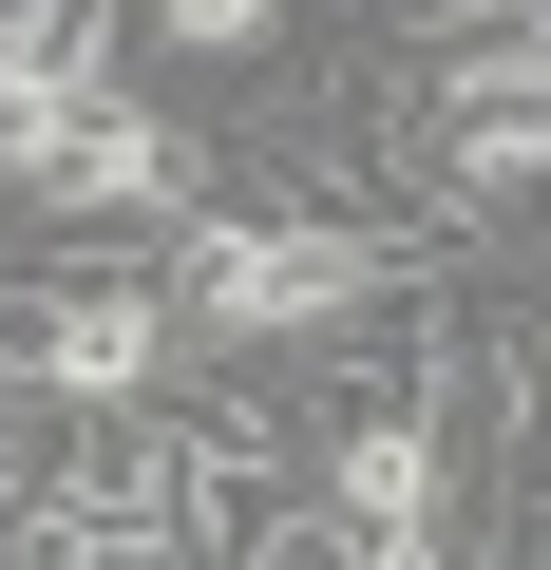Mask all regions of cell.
<instances>
[{
  "mask_svg": "<svg viewBox=\"0 0 551 570\" xmlns=\"http://www.w3.org/2000/svg\"><path fill=\"white\" fill-rule=\"evenodd\" d=\"M532 20H551V0H532Z\"/></svg>",
  "mask_w": 551,
  "mask_h": 570,
  "instance_id": "ba28073f",
  "label": "cell"
},
{
  "mask_svg": "<svg viewBox=\"0 0 551 570\" xmlns=\"http://www.w3.org/2000/svg\"><path fill=\"white\" fill-rule=\"evenodd\" d=\"M381 285V209H190L171 228V305L190 343H305Z\"/></svg>",
  "mask_w": 551,
  "mask_h": 570,
  "instance_id": "6da1fadb",
  "label": "cell"
},
{
  "mask_svg": "<svg viewBox=\"0 0 551 570\" xmlns=\"http://www.w3.org/2000/svg\"><path fill=\"white\" fill-rule=\"evenodd\" d=\"M39 209H58V228H115V209H134V228H190V134L115 96V115L58 153V190H39Z\"/></svg>",
  "mask_w": 551,
  "mask_h": 570,
  "instance_id": "277c9868",
  "label": "cell"
},
{
  "mask_svg": "<svg viewBox=\"0 0 551 570\" xmlns=\"http://www.w3.org/2000/svg\"><path fill=\"white\" fill-rule=\"evenodd\" d=\"M532 438H551V324H532Z\"/></svg>",
  "mask_w": 551,
  "mask_h": 570,
  "instance_id": "52a82bcc",
  "label": "cell"
},
{
  "mask_svg": "<svg viewBox=\"0 0 551 570\" xmlns=\"http://www.w3.org/2000/svg\"><path fill=\"white\" fill-rule=\"evenodd\" d=\"M324 532H456V419L437 400H362L324 438Z\"/></svg>",
  "mask_w": 551,
  "mask_h": 570,
  "instance_id": "3957f363",
  "label": "cell"
},
{
  "mask_svg": "<svg viewBox=\"0 0 551 570\" xmlns=\"http://www.w3.org/2000/svg\"><path fill=\"white\" fill-rule=\"evenodd\" d=\"M0 570H171V551L77 475H0Z\"/></svg>",
  "mask_w": 551,
  "mask_h": 570,
  "instance_id": "5b68a950",
  "label": "cell"
},
{
  "mask_svg": "<svg viewBox=\"0 0 551 570\" xmlns=\"http://www.w3.org/2000/svg\"><path fill=\"white\" fill-rule=\"evenodd\" d=\"M152 39H171V58H266L286 0H152Z\"/></svg>",
  "mask_w": 551,
  "mask_h": 570,
  "instance_id": "8992f818",
  "label": "cell"
},
{
  "mask_svg": "<svg viewBox=\"0 0 551 570\" xmlns=\"http://www.w3.org/2000/svg\"><path fill=\"white\" fill-rule=\"evenodd\" d=\"M0 381L20 400H58V419H171V381H190V305H152V285H58V305L0 343Z\"/></svg>",
  "mask_w": 551,
  "mask_h": 570,
  "instance_id": "7a4b0ae2",
  "label": "cell"
}]
</instances>
